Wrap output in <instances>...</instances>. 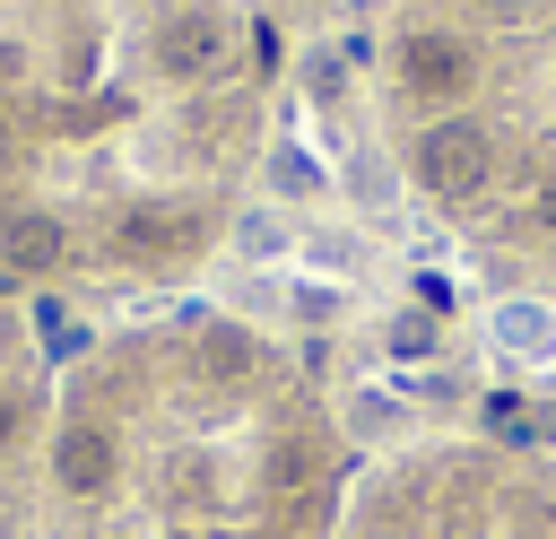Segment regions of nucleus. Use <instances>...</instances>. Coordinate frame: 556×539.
Listing matches in <instances>:
<instances>
[{
  "instance_id": "f257e3e1",
  "label": "nucleus",
  "mask_w": 556,
  "mask_h": 539,
  "mask_svg": "<svg viewBox=\"0 0 556 539\" xmlns=\"http://www.w3.org/2000/svg\"><path fill=\"white\" fill-rule=\"evenodd\" d=\"M261 26L235 0H0V226H61L70 261L191 270L261 122Z\"/></svg>"
},
{
  "instance_id": "f03ea898",
  "label": "nucleus",
  "mask_w": 556,
  "mask_h": 539,
  "mask_svg": "<svg viewBox=\"0 0 556 539\" xmlns=\"http://www.w3.org/2000/svg\"><path fill=\"white\" fill-rule=\"evenodd\" d=\"M400 122H460L486 148L469 226L556 252V0H426L391 26Z\"/></svg>"
},
{
  "instance_id": "7ed1b4c3",
  "label": "nucleus",
  "mask_w": 556,
  "mask_h": 539,
  "mask_svg": "<svg viewBox=\"0 0 556 539\" xmlns=\"http://www.w3.org/2000/svg\"><path fill=\"white\" fill-rule=\"evenodd\" d=\"M52 478L70 487V496H113V478H122V435L104 426V417H70L61 426V443H52Z\"/></svg>"
},
{
  "instance_id": "20e7f679",
  "label": "nucleus",
  "mask_w": 556,
  "mask_h": 539,
  "mask_svg": "<svg viewBox=\"0 0 556 539\" xmlns=\"http://www.w3.org/2000/svg\"><path fill=\"white\" fill-rule=\"evenodd\" d=\"M504 339H513L521 356H547V348H539V339H547V313H539V304H513V313H504Z\"/></svg>"
},
{
  "instance_id": "39448f33",
  "label": "nucleus",
  "mask_w": 556,
  "mask_h": 539,
  "mask_svg": "<svg viewBox=\"0 0 556 539\" xmlns=\"http://www.w3.org/2000/svg\"><path fill=\"white\" fill-rule=\"evenodd\" d=\"M348 426H356V435H382V426H391V400H382V391L348 400Z\"/></svg>"
},
{
  "instance_id": "423d86ee",
  "label": "nucleus",
  "mask_w": 556,
  "mask_h": 539,
  "mask_svg": "<svg viewBox=\"0 0 556 539\" xmlns=\"http://www.w3.org/2000/svg\"><path fill=\"white\" fill-rule=\"evenodd\" d=\"M443 539H478V504H469V496L443 504Z\"/></svg>"
}]
</instances>
